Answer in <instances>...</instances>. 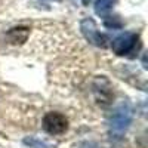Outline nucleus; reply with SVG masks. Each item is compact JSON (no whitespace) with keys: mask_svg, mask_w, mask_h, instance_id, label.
<instances>
[{"mask_svg":"<svg viewBox=\"0 0 148 148\" xmlns=\"http://www.w3.org/2000/svg\"><path fill=\"white\" fill-rule=\"evenodd\" d=\"M133 120V107L129 102H121L116 107L110 117V130L114 135H121L127 130Z\"/></svg>","mask_w":148,"mask_h":148,"instance_id":"obj_1","label":"nucleus"},{"mask_svg":"<svg viewBox=\"0 0 148 148\" xmlns=\"http://www.w3.org/2000/svg\"><path fill=\"white\" fill-rule=\"evenodd\" d=\"M43 129L49 135H62L68 129V120L64 114L56 113V111H51L43 117Z\"/></svg>","mask_w":148,"mask_h":148,"instance_id":"obj_2","label":"nucleus"},{"mask_svg":"<svg viewBox=\"0 0 148 148\" xmlns=\"http://www.w3.org/2000/svg\"><path fill=\"white\" fill-rule=\"evenodd\" d=\"M139 42L138 34L135 33H123L117 37H114L113 42H111V49L113 52L119 56L127 55L130 53L135 47H136V43Z\"/></svg>","mask_w":148,"mask_h":148,"instance_id":"obj_3","label":"nucleus"},{"mask_svg":"<svg viewBox=\"0 0 148 148\" xmlns=\"http://www.w3.org/2000/svg\"><path fill=\"white\" fill-rule=\"evenodd\" d=\"M80 30L83 33V36L86 37V40L90 42L92 45H96V46H105V42H108L107 36L102 34L99 30L96 28V24L93 19L90 18H84L82 22H80Z\"/></svg>","mask_w":148,"mask_h":148,"instance_id":"obj_4","label":"nucleus"},{"mask_svg":"<svg viewBox=\"0 0 148 148\" xmlns=\"http://www.w3.org/2000/svg\"><path fill=\"white\" fill-rule=\"evenodd\" d=\"M28 34H30V30H28V28H25V27H15V28H12V30L8 31L6 39H8L10 43L18 45V43L27 42Z\"/></svg>","mask_w":148,"mask_h":148,"instance_id":"obj_5","label":"nucleus"},{"mask_svg":"<svg viewBox=\"0 0 148 148\" xmlns=\"http://www.w3.org/2000/svg\"><path fill=\"white\" fill-rule=\"evenodd\" d=\"M117 0H96L95 2V14L96 15H105L114 6Z\"/></svg>","mask_w":148,"mask_h":148,"instance_id":"obj_6","label":"nucleus"},{"mask_svg":"<svg viewBox=\"0 0 148 148\" xmlns=\"http://www.w3.org/2000/svg\"><path fill=\"white\" fill-rule=\"evenodd\" d=\"M24 144L28 145L30 148H53L51 144H47L39 138H34V136H27L24 138Z\"/></svg>","mask_w":148,"mask_h":148,"instance_id":"obj_7","label":"nucleus"},{"mask_svg":"<svg viewBox=\"0 0 148 148\" xmlns=\"http://www.w3.org/2000/svg\"><path fill=\"white\" fill-rule=\"evenodd\" d=\"M111 18V16H110ZM104 24H105V27H108V28H121V25H123V24H121V21L119 19V18H111L110 21L108 19H105L104 21Z\"/></svg>","mask_w":148,"mask_h":148,"instance_id":"obj_8","label":"nucleus"},{"mask_svg":"<svg viewBox=\"0 0 148 148\" xmlns=\"http://www.w3.org/2000/svg\"><path fill=\"white\" fill-rule=\"evenodd\" d=\"M83 3H84V5H88V3H89V0H83Z\"/></svg>","mask_w":148,"mask_h":148,"instance_id":"obj_9","label":"nucleus"}]
</instances>
